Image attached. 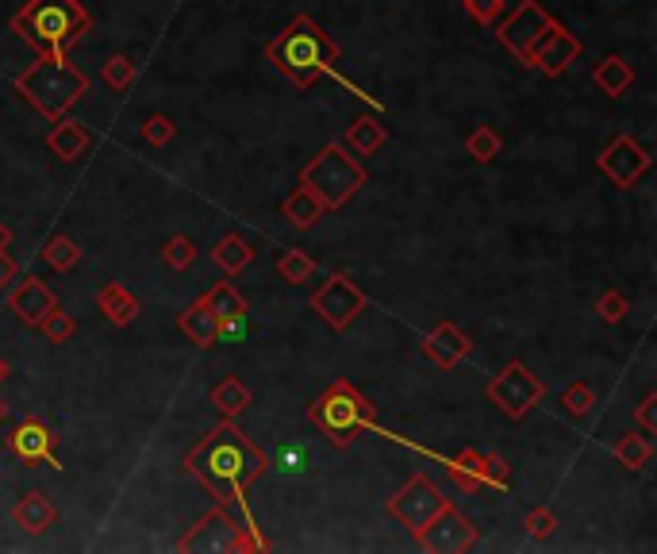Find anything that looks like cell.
Listing matches in <instances>:
<instances>
[{"instance_id": "d6986e66", "label": "cell", "mask_w": 657, "mask_h": 554, "mask_svg": "<svg viewBox=\"0 0 657 554\" xmlns=\"http://www.w3.org/2000/svg\"><path fill=\"white\" fill-rule=\"evenodd\" d=\"M85 147H89V127L58 116L47 135V151L54 154V158H62V162H77V158L85 154Z\"/></svg>"}, {"instance_id": "f546056e", "label": "cell", "mask_w": 657, "mask_h": 554, "mask_svg": "<svg viewBox=\"0 0 657 554\" xmlns=\"http://www.w3.org/2000/svg\"><path fill=\"white\" fill-rule=\"evenodd\" d=\"M39 262H47L50 270L70 274L73 266L81 262V247L73 243L70 235H50L47 243H43V251H39Z\"/></svg>"}, {"instance_id": "d6a6232c", "label": "cell", "mask_w": 657, "mask_h": 554, "mask_svg": "<svg viewBox=\"0 0 657 554\" xmlns=\"http://www.w3.org/2000/svg\"><path fill=\"white\" fill-rule=\"evenodd\" d=\"M277 274H281L285 285H304V281H312V274H316V262L304 251L292 247V251H285L277 258Z\"/></svg>"}, {"instance_id": "836d02e7", "label": "cell", "mask_w": 657, "mask_h": 554, "mask_svg": "<svg viewBox=\"0 0 657 554\" xmlns=\"http://www.w3.org/2000/svg\"><path fill=\"white\" fill-rule=\"evenodd\" d=\"M561 412L565 416H573V420H584L588 412H592V404H596V393H592V385H584V381H573V385H565L561 389Z\"/></svg>"}, {"instance_id": "5bb4252c", "label": "cell", "mask_w": 657, "mask_h": 554, "mask_svg": "<svg viewBox=\"0 0 657 554\" xmlns=\"http://www.w3.org/2000/svg\"><path fill=\"white\" fill-rule=\"evenodd\" d=\"M8 451L16 454L20 462H27V466H35V462L58 466V458H54V451H58V435H54L39 416H27V420H20V424L12 428V435H8Z\"/></svg>"}, {"instance_id": "4fadbf2b", "label": "cell", "mask_w": 657, "mask_h": 554, "mask_svg": "<svg viewBox=\"0 0 657 554\" xmlns=\"http://www.w3.org/2000/svg\"><path fill=\"white\" fill-rule=\"evenodd\" d=\"M596 170L604 177H611L619 189H631L638 177L650 170V154L642 143H634L631 135H615L604 154L596 158Z\"/></svg>"}, {"instance_id": "8d00e7d4", "label": "cell", "mask_w": 657, "mask_h": 554, "mask_svg": "<svg viewBox=\"0 0 657 554\" xmlns=\"http://www.w3.org/2000/svg\"><path fill=\"white\" fill-rule=\"evenodd\" d=\"M596 312H600L604 324H619V320L631 312V304H627V297H623L619 289H608V293L596 297Z\"/></svg>"}, {"instance_id": "30bf717a", "label": "cell", "mask_w": 657, "mask_h": 554, "mask_svg": "<svg viewBox=\"0 0 657 554\" xmlns=\"http://www.w3.org/2000/svg\"><path fill=\"white\" fill-rule=\"evenodd\" d=\"M446 504L450 501L442 497V489H438L435 481L427 478V474H412V478L404 481V485L389 497V516L392 520H400V524L415 535L419 528H427Z\"/></svg>"}, {"instance_id": "6da1fadb", "label": "cell", "mask_w": 657, "mask_h": 554, "mask_svg": "<svg viewBox=\"0 0 657 554\" xmlns=\"http://www.w3.org/2000/svg\"><path fill=\"white\" fill-rule=\"evenodd\" d=\"M266 470V454L258 451L231 420L216 424L193 451L185 454V474L200 481L219 504H231V508H246L250 485Z\"/></svg>"}, {"instance_id": "9c48e42d", "label": "cell", "mask_w": 657, "mask_h": 554, "mask_svg": "<svg viewBox=\"0 0 657 554\" xmlns=\"http://www.w3.org/2000/svg\"><path fill=\"white\" fill-rule=\"evenodd\" d=\"M550 27H554V16H550L538 0H523L508 20L496 27V39H500L504 51L515 54V58L531 70V66H535V47L542 43V35H546Z\"/></svg>"}, {"instance_id": "9a60e30c", "label": "cell", "mask_w": 657, "mask_h": 554, "mask_svg": "<svg viewBox=\"0 0 657 554\" xmlns=\"http://www.w3.org/2000/svg\"><path fill=\"white\" fill-rule=\"evenodd\" d=\"M584 51V43L569 31V27H561L558 20H554V27L542 35V43L535 47V66L531 70H538V74L546 77H561L565 70H569V62H577Z\"/></svg>"}, {"instance_id": "ab89813d", "label": "cell", "mask_w": 657, "mask_h": 554, "mask_svg": "<svg viewBox=\"0 0 657 554\" xmlns=\"http://www.w3.org/2000/svg\"><path fill=\"white\" fill-rule=\"evenodd\" d=\"M173 135H177V124H173L170 116H150L143 124V139L150 147H166Z\"/></svg>"}, {"instance_id": "f6af8a7d", "label": "cell", "mask_w": 657, "mask_h": 554, "mask_svg": "<svg viewBox=\"0 0 657 554\" xmlns=\"http://www.w3.org/2000/svg\"><path fill=\"white\" fill-rule=\"evenodd\" d=\"M4 374H8V366H4V358H0V381H4Z\"/></svg>"}, {"instance_id": "b9f144b4", "label": "cell", "mask_w": 657, "mask_h": 554, "mask_svg": "<svg viewBox=\"0 0 657 554\" xmlns=\"http://www.w3.org/2000/svg\"><path fill=\"white\" fill-rule=\"evenodd\" d=\"M657 397L654 393H646V397H642V404H638V412H634V420H638V428L646 431V435H654L657 431Z\"/></svg>"}, {"instance_id": "7bdbcfd3", "label": "cell", "mask_w": 657, "mask_h": 554, "mask_svg": "<svg viewBox=\"0 0 657 554\" xmlns=\"http://www.w3.org/2000/svg\"><path fill=\"white\" fill-rule=\"evenodd\" d=\"M12 281H16V262L8 251H0V289H8Z\"/></svg>"}, {"instance_id": "484cf974", "label": "cell", "mask_w": 657, "mask_h": 554, "mask_svg": "<svg viewBox=\"0 0 657 554\" xmlns=\"http://www.w3.org/2000/svg\"><path fill=\"white\" fill-rule=\"evenodd\" d=\"M208 401L216 404V412L223 416V420H235V416H243L246 408L254 404V397H250V389H246L239 378H223L212 385Z\"/></svg>"}, {"instance_id": "7c38bea8", "label": "cell", "mask_w": 657, "mask_h": 554, "mask_svg": "<svg viewBox=\"0 0 657 554\" xmlns=\"http://www.w3.org/2000/svg\"><path fill=\"white\" fill-rule=\"evenodd\" d=\"M477 539H481V528H473V520H465L454 504H446L435 520L427 524V528L415 531V543H419L423 551H431V554L469 551Z\"/></svg>"}, {"instance_id": "4316f807", "label": "cell", "mask_w": 657, "mask_h": 554, "mask_svg": "<svg viewBox=\"0 0 657 554\" xmlns=\"http://www.w3.org/2000/svg\"><path fill=\"white\" fill-rule=\"evenodd\" d=\"M212 258H216V266L223 270V274L235 277V274H243L246 266L254 262V247L246 243L243 235H235V231H231V235H223V239L216 243Z\"/></svg>"}, {"instance_id": "83f0119b", "label": "cell", "mask_w": 657, "mask_h": 554, "mask_svg": "<svg viewBox=\"0 0 657 554\" xmlns=\"http://www.w3.org/2000/svg\"><path fill=\"white\" fill-rule=\"evenodd\" d=\"M485 466L488 462L481 451H462L450 462V481L465 493H477V489H485Z\"/></svg>"}, {"instance_id": "60d3db41", "label": "cell", "mask_w": 657, "mask_h": 554, "mask_svg": "<svg viewBox=\"0 0 657 554\" xmlns=\"http://www.w3.org/2000/svg\"><path fill=\"white\" fill-rule=\"evenodd\" d=\"M523 528L531 539H550L554 528H558V516L550 512V508H535V512H527V520H523Z\"/></svg>"}, {"instance_id": "bcb514c9", "label": "cell", "mask_w": 657, "mask_h": 554, "mask_svg": "<svg viewBox=\"0 0 657 554\" xmlns=\"http://www.w3.org/2000/svg\"><path fill=\"white\" fill-rule=\"evenodd\" d=\"M0 420H4V401H0Z\"/></svg>"}, {"instance_id": "7a4b0ae2", "label": "cell", "mask_w": 657, "mask_h": 554, "mask_svg": "<svg viewBox=\"0 0 657 554\" xmlns=\"http://www.w3.org/2000/svg\"><path fill=\"white\" fill-rule=\"evenodd\" d=\"M339 54V43L312 16H292V24L266 47L269 66L296 89H312L319 77L331 74Z\"/></svg>"}, {"instance_id": "3957f363", "label": "cell", "mask_w": 657, "mask_h": 554, "mask_svg": "<svg viewBox=\"0 0 657 554\" xmlns=\"http://www.w3.org/2000/svg\"><path fill=\"white\" fill-rule=\"evenodd\" d=\"M8 27L35 54H66L89 35L93 12L81 0H27Z\"/></svg>"}, {"instance_id": "e0dca14e", "label": "cell", "mask_w": 657, "mask_h": 554, "mask_svg": "<svg viewBox=\"0 0 657 554\" xmlns=\"http://www.w3.org/2000/svg\"><path fill=\"white\" fill-rule=\"evenodd\" d=\"M54 308H58V297L50 293L39 277H27L24 285L8 297V312H12L20 324H27V328H39Z\"/></svg>"}, {"instance_id": "44dd1931", "label": "cell", "mask_w": 657, "mask_h": 554, "mask_svg": "<svg viewBox=\"0 0 657 554\" xmlns=\"http://www.w3.org/2000/svg\"><path fill=\"white\" fill-rule=\"evenodd\" d=\"M97 304H100V312H104V320H108V324H116V328H127V324L143 312L139 297H131L120 281H108V285L97 293Z\"/></svg>"}, {"instance_id": "5b68a950", "label": "cell", "mask_w": 657, "mask_h": 554, "mask_svg": "<svg viewBox=\"0 0 657 554\" xmlns=\"http://www.w3.org/2000/svg\"><path fill=\"white\" fill-rule=\"evenodd\" d=\"M308 420H312V428L327 435L331 447H350L362 431L381 428V420H377V404L369 401L362 389L346 378H335L327 389H323V397L312 401Z\"/></svg>"}, {"instance_id": "ffe728a7", "label": "cell", "mask_w": 657, "mask_h": 554, "mask_svg": "<svg viewBox=\"0 0 657 554\" xmlns=\"http://www.w3.org/2000/svg\"><path fill=\"white\" fill-rule=\"evenodd\" d=\"M12 516H16V524H20L27 535H43V531H50L58 524V508H54V501H50L47 493H35V489L20 497Z\"/></svg>"}, {"instance_id": "2e32d148", "label": "cell", "mask_w": 657, "mask_h": 554, "mask_svg": "<svg viewBox=\"0 0 657 554\" xmlns=\"http://www.w3.org/2000/svg\"><path fill=\"white\" fill-rule=\"evenodd\" d=\"M469 351H473V343H469V335L454 320H442V324H435L423 335V354L435 362L438 370H458L469 358Z\"/></svg>"}, {"instance_id": "52a82bcc", "label": "cell", "mask_w": 657, "mask_h": 554, "mask_svg": "<svg viewBox=\"0 0 657 554\" xmlns=\"http://www.w3.org/2000/svg\"><path fill=\"white\" fill-rule=\"evenodd\" d=\"M269 543L262 535H254L250 524H239L235 520V512L227 508V504H216L208 516H200L189 535L177 543V551L181 554H193V551H204V554H227V551H266Z\"/></svg>"}, {"instance_id": "ee69618b", "label": "cell", "mask_w": 657, "mask_h": 554, "mask_svg": "<svg viewBox=\"0 0 657 554\" xmlns=\"http://www.w3.org/2000/svg\"><path fill=\"white\" fill-rule=\"evenodd\" d=\"M8 243H12V227L0 220V251H8Z\"/></svg>"}, {"instance_id": "f1b7e54d", "label": "cell", "mask_w": 657, "mask_h": 554, "mask_svg": "<svg viewBox=\"0 0 657 554\" xmlns=\"http://www.w3.org/2000/svg\"><path fill=\"white\" fill-rule=\"evenodd\" d=\"M650 458H654V443H650L646 435L623 431V435L615 439V462H619L623 470H642Z\"/></svg>"}, {"instance_id": "8fae6325", "label": "cell", "mask_w": 657, "mask_h": 554, "mask_svg": "<svg viewBox=\"0 0 657 554\" xmlns=\"http://www.w3.org/2000/svg\"><path fill=\"white\" fill-rule=\"evenodd\" d=\"M365 304H369V297H365L362 289L342 274V270L327 277L316 293H312V312H316L319 320H323L331 331L350 328V324L365 312Z\"/></svg>"}, {"instance_id": "7402d4cb", "label": "cell", "mask_w": 657, "mask_h": 554, "mask_svg": "<svg viewBox=\"0 0 657 554\" xmlns=\"http://www.w3.org/2000/svg\"><path fill=\"white\" fill-rule=\"evenodd\" d=\"M389 143V131H385V124L377 120V116H354L350 120V127H346V139H342V147L354 154H377L381 147Z\"/></svg>"}, {"instance_id": "4dcf8cb0", "label": "cell", "mask_w": 657, "mask_h": 554, "mask_svg": "<svg viewBox=\"0 0 657 554\" xmlns=\"http://www.w3.org/2000/svg\"><path fill=\"white\" fill-rule=\"evenodd\" d=\"M139 77V62L131 54H112L104 66H100V81L112 89V93H127Z\"/></svg>"}, {"instance_id": "e575fe53", "label": "cell", "mask_w": 657, "mask_h": 554, "mask_svg": "<svg viewBox=\"0 0 657 554\" xmlns=\"http://www.w3.org/2000/svg\"><path fill=\"white\" fill-rule=\"evenodd\" d=\"M196 254L200 251H196V243L189 239V235H170V239H166V247H162V262H166L170 270L181 274V270H189V266H193Z\"/></svg>"}, {"instance_id": "8992f818", "label": "cell", "mask_w": 657, "mask_h": 554, "mask_svg": "<svg viewBox=\"0 0 657 554\" xmlns=\"http://www.w3.org/2000/svg\"><path fill=\"white\" fill-rule=\"evenodd\" d=\"M369 174L362 170L358 158H350V151L342 143H327L316 158H308V166L300 170V185L312 189L327 212H335L350 201L358 189H365Z\"/></svg>"}, {"instance_id": "603a6c76", "label": "cell", "mask_w": 657, "mask_h": 554, "mask_svg": "<svg viewBox=\"0 0 657 554\" xmlns=\"http://www.w3.org/2000/svg\"><path fill=\"white\" fill-rule=\"evenodd\" d=\"M592 81L600 85V93H608V97H623V93L634 85V70L623 54H604L600 66L592 70Z\"/></svg>"}, {"instance_id": "ba28073f", "label": "cell", "mask_w": 657, "mask_h": 554, "mask_svg": "<svg viewBox=\"0 0 657 554\" xmlns=\"http://www.w3.org/2000/svg\"><path fill=\"white\" fill-rule=\"evenodd\" d=\"M542 397H546V385H542L519 358H511L508 366L488 381V401L496 404L508 420H523L531 408H538Z\"/></svg>"}, {"instance_id": "ac0fdd59", "label": "cell", "mask_w": 657, "mask_h": 554, "mask_svg": "<svg viewBox=\"0 0 657 554\" xmlns=\"http://www.w3.org/2000/svg\"><path fill=\"white\" fill-rule=\"evenodd\" d=\"M177 328L185 331L189 339H193L200 351H208V347H216L219 343V316L212 312V304L204 301V297H196L185 312H181V320H177Z\"/></svg>"}, {"instance_id": "1f68e13d", "label": "cell", "mask_w": 657, "mask_h": 554, "mask_svg": "<svg viewBox=\"0 0 657 554\" xmlns=\"http://www.w3.org/2000/svg\"><path fill=\"white\" fill-rule=\"evenodd\" d=\"M500 151H504V139H500L496 127H488V124L473 127L469 139H465V154H469L473 162H492Z\"/></svg>"}, {"instance_id": "277c9868", "label": "cell", "mask_w": 657, "mask_h": 554, "mask_svg": "<svg viewBox=\"0 0 657 554\" xmlns=\"http://www.w3.org/2000/svg\"><path fill=\"white\" fill-rule=\"evenodd\" d=\"M12 89L35 112H43L47 120H58L89 93V74L77 70L66 54H39V62L27 66L24 74L16 77Z\"/></svg>"}, {"instance_id": "cb8c5ba5", "label": "cell", "mask_w": 657, "mask_h": 554, "mask_svg": "<svg viewBox=\"0 0 657 554\" xmlns=\"http://www.w3.org/2000/svg\"><path fill=\"white\" fill-rule=\"evenodd\" d=\"M323 212H327L323 201H319L312 189H304V185L292 189L289 201H281V216H285L292 227H300V231H312V227L323 220Z\"/></svg>"}, {"instance_id": "d590c367", "label": "cell", "mask_w": 657, "mask_h": 554, "mask_svg": "<svg viewBox=\"0 0 657 554\" xmlns=\"http://www.w3.org/2000/svg\"><path fill=\"white\" fill-rule=\"evenodd\" d=\"M39 331L47 335V343H66V339H73L77 335V320H73L70 312H62V308H54L47 320L39 324Z\"/></svg>"}, {"instance_id": "d4e9b609", "label": "cell", "mask_w": 657, "mask_h": 554, "mask_svg": "<svg viewBox=\"0 0 657 554\" xmlns=\"http://www.w3.org/2000/svg\"><path fill=\"white\" fill-rule=\"evenodd\" d=\"M204 301L212 304V312L219 316V324H243L246 312H250V304H246V297L231 285V281H219V285H212L208 293H204Z\"/></svg>"}, {"instance_id": "74e56055", "label": "cell", "mask_w": 657, "mask_h": 554, "mask_svg": "<svg viewBox=\"0 0 657 554\" xmlns=\"http://www.w3.org/2000/svg\"><path fill=\"white\" fill-rule=\"evenodd\" d=\"M465 4V12H469V20L473 24H481V27H492L500 16H504V0H462Z\"/></svg>"}, {"instance_id": "f35d334b", "label": "cell", "mask_w": 657, "mask_h": 554, "mask_svg": "<svg viewBox=\"0 0 657 554\" xmlns=\"http://www.w3.org/2000/svg\"><path fill=\"white\" fill-rule=\"evenodd\" d=\"M485 489H508L511 485V462L504 454H485Z\"/></svg>"}]
</instances>
